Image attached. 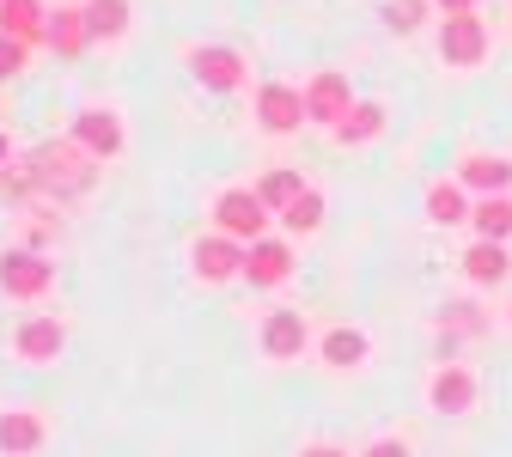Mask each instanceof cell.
Segmentation results:
<instances>
[{"mask_svg": "<svg viewBox=\"0 0 512 457\" xmlns=\"http://www.w3.org/2000/svg\"><path fill=\"white\" fill-rule=\"evenodd\" d=\"M98 165L74 135H61V141H43L31 153V171H37V195H55V202H80V195H92L98 183Z\"/></svg>", "mask_w": 512, "mask_h": 457, "instance_id": "cell-1", "label": "cell"}, {"mask_svg": "<svg viewBox=\"0 0 512 457\" xmlns=\"http://www.w3.org/2000/svg\"><path fill=\"white\" fill-rule=\"evenodd\" d=\"M49 287H55V263L43 250H31V244L0 250V293H7V299L37 305V299H49Z\"/></svg>", "mask_w": 512, "mask_h": 457, "instance_id": "cell-2", "label": "cell"}, {"mask_svg": "<svg viewBox=\"0 0 512 457\" xmlns=\"http://www.w3.org/2000/svg\"><path fill=\"white\" fill-rule=\"evenodd\" d=\"M244 238H232V232H208V238H196L189 244V269H196V281L202 287H226V281H244Z\"/></svg>", "mask_w": 512, "mask_h": 457, "instance_id": "cell-3", "label": "cell"}, {"mask_svg": "<svg viewBox=\"0 0 512 457\" xmlns=\"http://www.w3.org/2000/svg\"><path fill=\"white\" fill-rule=\"evenodd\" d=\"M269 202H263V195H256V183L244 189V183H232V189H220L214 195V226L220 232H232V238H244V244H256V238H263L269 232Z\"/></svg>", "mask_w": 512, "mask_h": 457, "instance_id": "cell-4", "label": "cell"}, {"mask_svg": "<svg viewBox=\"0 0 512 457\" xmlns=\"http://www.w3.org/2000/svg\"><path fill=\"white\" fill-rule=\"evenodd\" d=\"M189 80H196L202 92H238L250 80V61L232 43H196L189 49Z\"/></svg>", "mask_w": 512, "mask_h": 457, "instance_id": "cell-5", "label": "cell"}, {"mask_svg": "<svg viewBox=\"0 0 512 457\" xmlns=\"http://www.w3.org/2000/svg\"><path fill=\"white\" fill-rule=\"evenodd\" d=\"M293 269H299V250H293V238L281 232V238H256L250 250H244V281L256 287V293H275V287H287L293 281Z\"/></svg>", "mask_w": 512, "mask_h": 457, "instance_id": "cell-6", "label": "cell"}, {"mask_svg": "<svg viewBox=\"0 0 512 457\" xmlns=\"http://www.w3.org/2000/svg\"><path fill=\"white\" fill-rule=\"evenodd\" d=\"M433 49H439L445 68H482V55H488V25H482L476 13H445Z\"/></svg>", "mask_w": 512, "mask_h": 457, "instance_id": "cell-7", "label": "cell"}, {"mask_svg": "<svg viewBox=\"0 0 512 457\" xmlns=\"http://www.w3.org/2000/svg\"><path fill=\"white\" fill-rule=\"evenodd\" d=\"M256 348H263V360H305L311 354V317L293 305H275L263 317V330H256Z\"/></svg>", "mask_w": 512, "mask_h": 457, "instance_id": "cell-8", "label": "cell"}, {"mask_svg": "<svg viewBox=\"0 0 512 457\" xmlns=\"http://www.w3.org/2000/svg\"><path fill=\"white\" fill-rule=\"evenodd\" d=\"M476 397H482V384H476V372H470V366L439 360V366L427 372V409H433V415H470V409H476Z\"/></svg>", "mask_w": 512, "mask_h": 457, "instance_id": "cell-9", "label": "cell"}, {"mask_svg": "<svg viewBox=\"0 0 512 457\" xmlns=\"http://www.w3.org/2000/svg\"><path fill=\"white\" fill-rule=\"evenodd\" d=\"M61 348H68V323L55 311H37L13 330V360H25V366H55Z\"/></svg>", "mask_w": 512, "mask_h": 457, "instance_id": "cell-10", "label": "cell"}, {"mask_svg": "<svg viewBox=\"0 0 512 457\" xmlns=\"http://www.w3.org/2000/svg\"><path fill=\"white\" fill-rule=\"evenodd\" d=\"M256 122H263L269 135H299V128L311 122V116H305V86L263 80V86H256Z\"/></svg>", "mask_w": 512, "mask_h": 457, "instance_id": "cell-11", "label": "cell"}, {"mask_svg": "<svg viewBox=\"0 0 512 457\" xmlns=\"http://www.w3.org/2000/svg\"><path fill=\"white\" fill-rule=\"evenodd\" d=\"M348 110H354V86H348L342 68H317V74L305 80V116H311L317 128H336Z\"/></svg>", "mask_w": 512, "mask_h": 457, "instance_id": "cell-12", "label": "cell"}, {"mask_svg": "<svg viewBox=\"0 0 512 457\" xmlns=\"http://www.w3.org/2000/svg\"><path fill=\"white\" fill-rule=\"evenodd\" d=\"M68 135H74V141H80L92 159H104V165H110V159L128 147V135H122V116H116L110 104H86V110L74 116V128H68Z\"/></svg>", "mask_w": 512, "mask_h": 457, "instance_id": "cell-13", "label": "cell"}, {"mask_svg": "<svg viewBox=\"0 0 512 457\" xmlns=\"http://www.w3.org/2000/svg\"><path fill=\"white\" fill-rule=\"evenodd\" d=\"M458 263H464V281H470V287H506V281H512V250H506L500 238H476Z\"/></svg>", "mask_w": 512, "mask_h": 457, "instance_id": "cell-14", "label": "cell"}, {"mask_svg": "<svg viewBox=\"0 0 512 457\" xmlns=\"http://www.w3.org/2000/svg\"><path fill=\"white\" fill-rule=\"evenodd\" d=\"M366 354H372V342H366L360 323H336V330L317 336V360L330 372H354V366H366Z\"/></svg>", "mask_w": 512, "mask_h": 457, "instance_id": "cell-15", "label": "cell"}, {"mask_svg": "<svg viewBox=\"0 0 512 457\" xmlns=\"http://www.w3.org/2000/svg\"><path fill=\"white\" fill-rule=\"evenodd\" d=\"M458 183L470 195H506L512 189V159H500V153H464L458 159Z\"/></svg>", "mask_w": 512, "mask_h": 457, "instance_id": "cell-16", "label": "cell"}, {"mask_svg": "<svg viewBox=\"0 0 512 457\" xmlns=\"http://www.w3.org/2000/svg\"><path fill=\"white\" fill-rule=\"evenodd\" d=\"M49 439L37 409H0V457H31Z\"/></svg>", "mask_w": 512, "mask_h": 457, "instance_id": "cell-17", "label": "cell"}, {"mask_svg": "<svg viewBox=\"0 0 512 457\" xmlns=\"http://www.w3.org/2000/svg\"><path fill=\"white\" fill-rule=\"evenodd\" d=\"M0 31L37 49L49 37V7H43V0H0Z\"/></svg>", "mask_w": 512, "mask_h": 457, "instance_id": "cell-18", "label": "cell"}, {"mask_svg": "<svg viewBox=\"0 0 512 457\" xmlns=\"http://www.w3.org/2000/svg\"><path fill=\"white\" fill-rule=\"evenodd\" d=\"M80 7H86L92 43H122L128 25H135V0H80Z\"/></svg>", "mask_w": 512, "mask_h": 457, "instance_id": "cell-19", "label": "cell"}, {"mask_svg": "<svg viewBox=\"0 0 512 457\" xmlns=\"http://www.w3.org/2000/svg\"><path fill=\"white\" fill-rule=\"evenodd\" d=\"M470 208H476V202H470V189H464L458 177H445V183L427 189V220H433V226H470Z\"/></svg>", "mask_w": 512, "mask_h": 457, "instance_id": "cell-20", "label": "cell"}, {"mask_svg": "<svg viewBox=\"0 0 512 457\" xmlns=\"http://www.w3.org/2000/svg\"><path fill=\"white\" fill-rule=\"evenodd\" d=\"M330 135H336V147H366V141H378V135H384V104L354 98V110L330 128Z\"/></svg>", "mask_w": 512, "mask_h": 457, "instance_id": "cell-21", "label": "cell"}, {"mask_svg": "<svg viewBox=\"0 0 512 457\" xmlns=\"http://www.w3.org/2000/svg\"><path fill=\"white\" fill-rule=\"evenodd\" d=\"M43 43H49L55 55H68V61H74V55H80V49L92 43L86 7H55V13H49V37H43Z\"/></svg>", "mask_w": 512, "mask_h": 457, "instance_id": "cell-22", "label": "cell"}, {"mask_svg": "<svg viewBox=\"0 0 512 457\" xmlns=\"http://www.w3.org/2000/svg\"><path fill=\"white\" fill-rule=\"evenodd\" d=\"M324 214H330L324 189H311V183H305V189H299V202H293V208H281L275 220H281V232H287V238H311L317 226H324Z\"/></svg>", "mask_w": 512, "mask_h": 457, "instance_id": "cell-23", "label": "cell"}, {"mask_svg": "<svg viewBox=\"0 0 512 457\" xmlns=\"http://www.w3.org/2000/svg\"><path fill=\"white\" fill-rule=\"evenodd\" d=\"M470 226L476 238H512V189L506 195H476V208H470Z\"/></svg>", "mask_w": 512, "mask_h": 457, "instance_id": "cell-24", "label": "cell"}, {"mask_svg": "<svg viewBox=\"0 0 512 457\" xmlns=\"http://www.w3.org/2000/svg\"><path fill=\"white\" fill-rule=\"evenodd\" d=\"M299 189H305V177H299L293 165H275V171H263V177H256V195L269 202V214L293 208V202H299Z\"/></svg>", "mask_w": 512, "mask_h": 457, "instance_id": "cell-25", "label": "cell"}, {"mask_svg": "<svg viewBox=\"0 0 512 457\" xmlns=\"http://www.w3.org/2000/svg\"><path fill=\"white\" fill-rule=\"evenodd\" d=\"M31 195H37V171H31V153H25L0 171V202H31Z\"/></svg>", "mask_w": 512, "mask_h": 457, "instance_id": "cell-26", "label": "cell"}, {"mask_svg": "<svg viewBox=\"0 0 512 457\" xmlns=\"http://www.w3.org/2000/svg\"><path fill=\"white\" fill-rule=\"evenodd\" d=\"M427 7H433V0H391V13H384V25H391V31H421V19H427Z\"/></svg>", "mask_w": 512, "mask_h": 457, "instance_id": "cell-27", "label": "cell"}, {"mask_svg": "<svg viewBox=\"0 0 512 457\" xmlns=\"http://www.w3.org/2000/svg\"><path fill=\"white\" fill-rule=\"evenodd\" d=\"M25 55H31V43H19V37L0 31V80H19L25 74Z\"/></svg>", "mask_w": 512, "mask_h": 457, "instance_id": "cell-28", "label": "cell"}, {"mask_svg": "<svg viewBox=\"0 0 512 457\" xmlns=\"http://www.w3.org/2000/svg\"><path fill=\"white\" fill-rule=\"evenodd\" d=\"M354 457H415V445H409L403 433H378V439H366Z\"/></svg>", "mask_w": 512, "mask_h": 457, "instance_id": "cell-29", "label": "cell"}, {"mask_svg": "<svg viewBox=\"0 0 512 457\" xmlns=\"http://www.w3.org/2000/svg\"><path fill=\"white\" fill-rule=\"evenodd\" d=\"M433 7H439V19H445V13H476V0H433Z\"/></svg>", "mask_w": 512, "mask_h": 457, "instance_id": "cell-30", "label": "cell"}, {"mask_svg": "<svg viewBox=\"0 0 512 457\" xmlns=\"http://www.w3.org/2000/svg\"><path fill=\"white\" fill-rule=\"evenodd\" d=\"M13 159H19V153H13V135H7V128H0V171H7Z\"/></svg>", "mask_w": 512, "mask_h": 457, "instance_id": "cell-31", "label": "cell"}, {"mask_svg": "<svg viewBox=\"0 0 512 457\" xmlns=\"http://www.w3.org/2000/svg\"><path fill=\"white\" fill-rule=\"evenodd\" d=\"M299 457H348V451H342V445H305Z\"/></svg>", "mask_w": 512, "mask_h": 457, "instance_id": "cell-32", "label": "cell"}, {"mask_svg": "<svg viewBox=\"0 0 512 457\" xmlns=\"http://www.w3.org/2000/svg\"><path fill=\"white\" fill-rule=\"evenodd\" d=\"M506 323H512V305H506Z\"/></svg>", "mask_w": 512, "mask_h": 457, "instance_id": "cell-33", "label": "cell"}]
</instances>
